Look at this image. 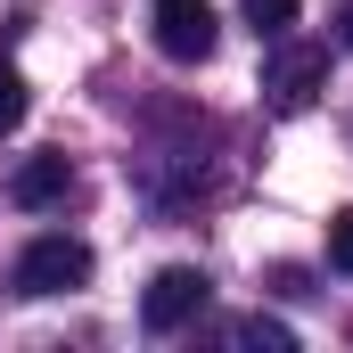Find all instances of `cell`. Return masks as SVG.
Wrapping results in <instances>:
<instances>
[{"label": "cell", "mask_w": 353, "mask_h": 353, "mask_svg": "<svg viewBox=\"0 0 353 353\" xmlns=\"http://www.w3.org/2000/svg\"><path fill=\"white\" fill-rule=\"evenodd\" d=\"M8 288H17V296H74V288H90V247L66 239V230H41V239L8 263Z\"/></svg>", "instance_id": "obj_1"}, {"label": "cell", "mask_w": 353, "mask_h": 353, "mask_svg": "<svg viewBox=\"0 0 353 353\" xmlns=\"http://www.w3.org/2000/svg\"><path fill=\"white\" fill-rule=\"evenodd\" d=\"M321 83H329V50L321 41H271V58H263V90H271V107L279 115H304L312 99H321Z\"/></svg>", "instance_id": "obj_2"}, {"label": "cell", "mask_w": 353, "mask_h": 353, "mask_svg": "<svg viewBox=\"0 0 353 353\" xmlns=\"http://www.w3.org/2000/svg\"><path fill=\"white\" fill-rule=\"evenodd\" d=\"M205 304H214V279L197 263H165L148 279V296H140V321H148V337H173V329H189Z\"/></svg>", "instance_id": "obj_3"}, {"label": "cell", "mask_w": 353, "mask_h": 353, "mask_svg": "<svg viewBox=\"0 0 353 353\" xmlns=\"http://www.w3.org/2000/svg\"><path fill=\"white\" fill-rule=\"evenodd\" d=\"M148 33H157V50H165L173 66H205L214 41H222V17H214L205 0H157V8H148Z\"/></svg>", "instance_id": "obj_4"}, {"label": "cell", "mask_w": 353, "mask_h": 353, "mask_svg": "<svg viewBox=\"0 0 353 353\" xmlns=\"http://www.w3.org/2000/svg\"><path fill=\"white\" fill-rule=\"evenodd\" d=\"M66 189H74V165H66V157H25V165L8 173V205L41 214V205H58Z\"/></svg>", "instance_id": "obj_5"}, {"label": "cell", "mask_w": 353, "mask_h": 353, "mask_svg": "<svg viewBox=\"0 0 353 353\" xmlns=\"http://www.w3.org/2000/svg\"><path fill=\"white\" fill-rule=\"evenodd\" d=\"M222 337H230V345H263V353H288V345H296V329H288V321H263V312H247V321H230Z\"/></svg>", "instance_id": "obj_6"}, {"label": "cell", "mask_w": 353, "mask_h": 353, "mask_svg": "<svg viewBox=\"0 0 353 353\" xmlns=\"http://www.w3.org/2000/svg\"><path fill=\"white\" fill-rule=\"evenodd\" d=\"M296 8H304V0H247V25H255V41H279V33L296 25Z\"/></svg>", "instance_id": "obj_7"}, {"label": "cell", "mask_w": 353, "mask_h": 353, "mask_svg": "<svg viewBox=\"0 0 353 353\" xmlns=\"http://www.w3.org/2000/svg\"><path fill=\"white\" fill-rule=\"evenodd\" d=\"M25 107H33V99H25V74H17V66H0V132H17V123H25Z\"/></svg>", "instance_id": "obj_8"}, {"label": "cell", "mask_w": 353, "mask_h": 353, "mask_svg": "<svg viewBox=\"0 0 353 353\" xmlns=\"http://www.w3.org/2000/svg\"><path fill=\"white\" fill-rule=\"evenodd\" d=\"M329 263H337V271H353V205L329 222Z\"/></svg>", "instance_id": "obj_9"}, {"label": "cell", "mask_w": 353, "mask_h": 353, "mask_svg": "<svg viewBox=\"0 0 353 353\" xmlns=\"http://www.w3.org/2000/svg\"><path fill=\"white\" fill-rule=\"evenodd\" d=\"M329 25H337V41H345V50H353V0H345V8H337V17H329Z\"/></svg>", "instance_id": "obj_10"}]
</instances>
